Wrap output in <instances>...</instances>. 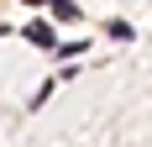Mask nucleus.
Listing matches in <instances>:
<instances>
[{
    "instance_id": "f257e3e1",
    "label": "nucleus",
    "mask_w": 152,
    "mask_h": 147,
    "mask_svg": "<svg viewBox=\"0 0 152 147\" xmlns=\"http://www.w3.org/2000/svg\"><path fill=\"white\" fill-rule=\"evenodd\" d=\"M26 37H31L37 47H53V26H47V21H31V26H26Z\"/></svg>"
},
{
    "instance_id": "f03ea898",
    "label": "nucleus",
    "mask_w": 152,
    "mask_h": 147,
    "mask_svg": "<svg viewBox=\"0 0 152 147\" xmlns=\"http://www.w3.org/2000/svg\"><path fill=\"white\" fill-rule=\"evenodd\" d=\"M26 5H42V0H26Z\"/></svg>"
}]
</instances>
